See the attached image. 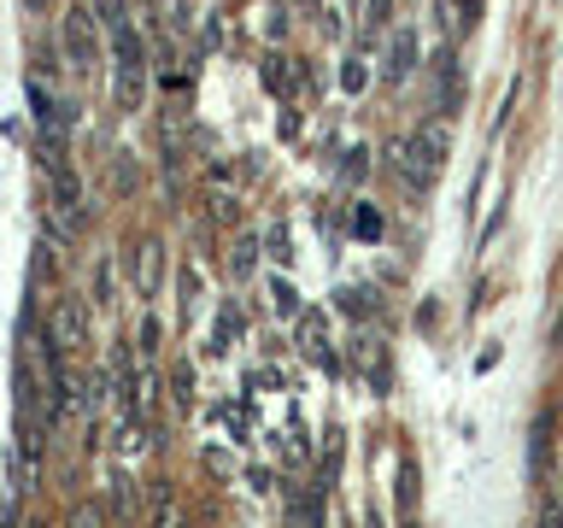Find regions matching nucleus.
<instances>
[{
	"label": "nucleus",
	"mask_w": 563,
	"mask_h": 528,
	"mask_svg": "<svg viewBox=\"0 0 563 528\" xmlns=\"http://www.w3.org/2000/svg\"><path fill=\"white\" fill-rule=\"evenodd\" d=\"M271 306H276L282 317H299V294H294V282H282V276L271 282Z\"/></svg>",
	"instance_id": "dca6fc26"
},
{
	"label": "nucleus",
	"mask_w": 563,
	"mask_h": 528,
	"mask_svg": "<svg viewBox=\"0 0 563 528\" xmlns=\"http://www.w3.org/2000/svg\"><path fill=\"white\" fill-rule=\"evenodd\" d=\"M24 7H30V12H47V0H24Z\"/></svg>",
	"instance_id": "6ab92c4d"
},
{
	"label": "nucleus",
	"mask_w": 563,
	"mask_h": 528,
	"mask_svg": "<svg viewBox=\"0 0 563 528\" xmlns=\"http://www.w3.org/2000/svg\"><path fill=\"white\" fill-rule=\"evenodd\" d=\"M411 65H417V35L399 30L394 47H387V82H405V77H411Z\"/></svg>",
	"instance_id": "1a4fd4ad"
},
{
	"label": "nucleus",
	"mask_w": 563,
	"mask_h": 528,
	"mask_svg": "<svg viewBox=\"0 0 563 528\" xmlns=\"http://www.w3.org/2000/svg\"><path fill=\"white\" fill-rule=\"evenodd\" d=\"M30 528H47V522H30Z\"/></svg>",
	"instance_id": "412c9836"
},
{
	"label": "nucleus",
	"mask_w": 563,
	"mask_h": 528,
	"mask_svg": "<svg viewBox=\"0 0 563 528\" xmlns=\"http://www.w3.org/2000/svg\"><path fill=\"white\" fill-rule=\"evenodd\" d=\"M35 470H42V435H35V422H24L12 440V493L18 499L35 487Z\"/></svg>",
	"instance_id": "423d86ee"
},
{
	"label": "nucleus",
	"mask_w": 563,
	"mask_h": 528,
	"mask_svg": "<svg viewBox=\"0 0 563 528\" xmlns=\"http://www.w3.org/2000/svg\"><path fill=\"white\" fill-rule=\"evenodd\" d=\"M405 528H422V522H405Z\"/></svg>",
	"instance_id": "aec40b11"
},
{
	"label": "nucleus",
	"mask_w": 563,
	"mask_h": 528,
	"mask_svg": "<svg viewBox=\"0 0 563 528\" xmlns=\"http://www.w3.org/2000/svg\"><path fill=\"white\" fill-rule=\"evenodd\" d=\"M95 12H100L106 30H123V24H130V0H95Z\"/></svg>",
	"instance_id": "2eb2a0df"
},
{
	"label": "nucleus",
	"mask_w": 563,
	"mask_h": 528,
	"mask_svg": "<svg viewBox=\"0 0 563 528\" xmlns=\"http://www.w3.org/2000/svg\"><path fill=\"white\" fill-rule=\"evenodd\" d=\"M299 334H306V352L317 364H329V346H323V317H306V323H299Z\"/></svg>",
	"instance_id": "4468645a"
},
{
	"label": "nucleus",
	"mask_w": 563,
	"mask_h": 528,
	"mask_svg": "<svg viewBox=\"0 0 563 528\" xmlns=\"http://www.w3.org/2000/svg\"><path fill=\"white\" fill-rule=\"evenodd\" d=\"M253 264H258V241H253V235H241L235 246H229V271H235V282H241V276H253Z\"/></svg>",
	"instance_id": "f8f14e48"
},
{
	"label": "nucleus",
	"mask_w": 563,
	"mask_h": 528,
	"mask_svg": "<svg viewBox=\"0 0 563 528\" xmlns=\"http://www.w3.org/2000/svg\"><path fill=\"white\" fill-rule=\"evenodd\" d=\"M59 42H65V59H70V70H95V18H88L82 7H70V12H65Z\"/></svg>",
	"instance_id": "39448f33"
},
{
	"label": "nucleus",
	"mask_w": 563,
	"mask_h": 528,
	"mask_svg": "<svg viewBox=\"0 0 563 528\" xmlns=\"http://www.w3.org/2000/svg\"><path fill=\"white\" fill-rule=\"evenodd\" d=\"M47 194H53V235L59 241H70L82 229V218H88V200H82V176L65 165H47Z\"/></svg>",
	"instance_id": "f03ea898"
},
{
	"label": "nucleus",
	"mask_w": 563,
	"mask_h": 528,
	"mask_svg": "<svg viewBox=\"0 0 563 528\" xmlns=\"http://www.w3.org/2000/svg\"><path fill=\"white\" fill-rule=\"evenodd\" d=\"M82 341H88V306L77 294H59L53 311H47V346L53 352H77Z\"/></svg>",
	"instance_id": "20e7f679"
},
{
	"label": "nucleus",
	"mask_w": 563,
	"mask_h": 528,
	"mask_svg": "<svg viewBox=\"0 0 563 528\" xmlns=\"http://www.w3.org/2000/svg\"><path fill=\"white\" fill-rule=\"evenodd\" d=\"M82 399H88V382L77 376V370L53 364V399H47V422H70V417L82 411Z\"/></svg>",
	"instance_id": "0eeeda50"
},
{
	"label": "nucleus",
	"mask_w": 563,
	"mask_h": 528,
	"mask_svg": "<svg viewBox=\"0 0 563 528\" xmlns=\"http://www.w3.org/2000/svg\"><path fill=\"white\" fill-rule=\"evenodd\" d=\"M341 88H346V95H364V88H369V70H364L358 53L346 59V70H341Z\"/></svg>",
	"instance_id": "f3484780"
},
{
	"label": "nucleus",
	"mask_w": 563,
	"mask_h": 528,
	"mask_svg": "<svg viewBox=\"0 0 563 528\" xmlns=\"http://www.w3.org/2000/svg\"><path fill=\"white\" fill-rule=\"evenodd\" d=\"M130 271H135V288L141 294H153V282H158V241H135V258H130Z\"/></svg>",
	"instance_id": "9d476101"
},
{
	"label": "nucleus",
	"mask_w": 563,
	"mask_h": 528,
	"mask_svg": "<svg viewBox=\"0 0 563 528\" xmlns=\"http://www.w3.org/2000/svg\"><path fill=\"white\" fill-rule=\"evenodd\" d=\"M387 7H394V0H369V24H387Z\"/></svg>",
	"instance_id": "a211bd4d"
},
{
	"label": "nucleus",
	"mask_w": 563,
	"mask_h": 528,
	"mask_svg": "<svg viewBox=\"0 0 563 528\" xmlns=\"http://www.w3.org/2000/svg\"><path fill=\"white\" fill-rule=\"evenodd\" d=\"M264 88H271V95H294V59L271 53V59H264Z\"/></svg>",
	"instance_id": "9b49d317"
},
{
	"label": "nucleus",
	"mask_w": 563,
	"mask_h": 528,
	"mask_svg": "<svg viewBox=\"0 0 563 528\" xmlns=\"http://www.w3.org/2000/svg\"><path fill=\"white\" fill-rule=\"evenodd\" d=\"M434 18L446 30V42H464L475 30V18H482V0H434Z\"/></svg>",
	"instance_id": "6e6552de"
},
{
	"label": "nucleus",
	"mask_w": 563,
	"mask_h": 528,
	"mask_svg": "<svg viewBox=\"0 0 563 528\" xmlns=\"http://www.w3.org/2000/svg\"><path fill=\"white\" fill-rule=\"evenodd\" d=\"M112 77H118V106H123V112H135L141 88H147V47H141V35L130 24L112 30Z\"/></svg>",
	"instance_id": "f257e3e1"
},
{
	"label": "nucleus",
	"mask_w": 563,
	"mask_h": 528,
	"mask_svg": "<svg viewBox=\"0 0 563 528\" xmlns=\"http://www.w3.org/2000/svg\"><path fill=\"white\" fill-rule=\"evenodd\" d=\"M446 147H452V123L446 118H429L417 130V141L405 153H411V183H434L440 165H446Z\"/></svg>",
	"instance_id": "7ed1b4c3"
},
{
	"label": "nucleus",
	"mask_w": 563,
	"mask_h": 528,
	"mask_svg": "<svg viewBox=\"0 0 563 528\" xmlns=\"http://www.w3.org/2000/svg\"><path fill=\"white\" fill-rule=\"evenodd\" d=\"M65 528H106V510H100L95 499H82V505H70V517H65Z\"/></svg>",
	"instance_id": "ddd939ff"
}]
</instances>
